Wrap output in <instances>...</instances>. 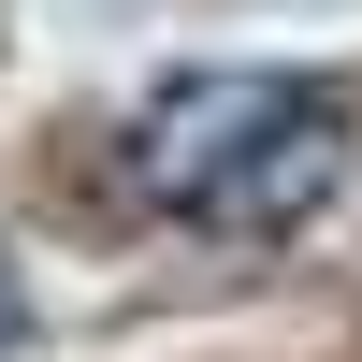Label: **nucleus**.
<instances>
[{
	"label": "nucleus",
	"instance_id": "obj_1",
	"mask_svg": "<svg viewBox=\"0 0 362 362\" xmlns=\"http://www.w3.org/2000/svg\"><path fill=\"white\" fill-rule=\"evenodd\" d=\"M348 174H362L348 73H290V58H189L116 116V189L174 232H232V247L319 232Z\"/></svg>",
	"mask_w": 362,
	"mask_h": 362
},
{
	"label": "nucleus",
	"instance_id": "obj_2",
	"mask_svg": "<svg viewBox=\"0 0 362 362\" xmlns=\"http://www.w3.org/2000/svg\"><path fill=\"white\" fill-rule=\"evenodd\" d=\"M29 334V276H15V247H0V348Z\"/></svg>",
	"mask_w": 362,
	"mask_h": 362
}]
</instances>
